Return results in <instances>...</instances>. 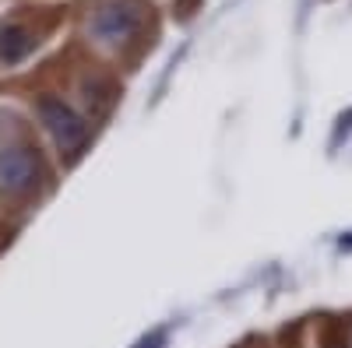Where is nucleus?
<instances>
[{
	"mask_svg": "<svg viewBox=\"0 0 352 348\" xmlns=\"http://www.w3.org/2000/svg\"><path fill=\"white\" fill-rule=\"evenodd\" d=\"M36 113H39L46 134L53 137V144L60 148V155L78 159L85 152L88 137H92V127H88V120L74 106H67L64 99H56V95H39Z\"/></svg>",
	"mask_w": 352,
	"mask_h": 348,
	"instance_id": "f257e3e1",
	"label": "nucleus"
},
{
	"mask_svg": "<svg viewBox=\"0 0 352 348\" xmlns=\"http://www.w3.org/2000/svg\"><path fill=\"white\" fill-rule=\"evenodd\" d=\"M320 348H345V338H342L338 331H328V334H324V345H320Z\"/></svg>",
	"mask_w": 352,
	"mask_h": 348,
	"instance_id": "423d86ee",
	"label": "nucleus"
},
{
	"mask_svg": "<svg viewBox=\"0 0 352 348\" xmlns=\"http://www.w3.org/2000/svg\"><path fill=\"white\" fill-rule=\"evenodd\" d=\"M36 49V36L25 25H4L0 28V60L4 64H21L28 53Z\"/></svg>",
	"mask_w": 352,
	"mask_h": 348,
	"instance_id": "20e7f679",
	"label": "nucleus"
},
{
	"mask_svg": "<svg viewBox=\"0 0 352 348\" xmlns=\"http://www.w3.org/2000/svg\"><path fill=\"white\" fill-rule=\"evenodd\" d=\"M141 28V8L134 0H106L96 8V14L88 18V32L92 39L106 49H120L127 46Z\"/></svg>",
	"mask_w": 352,
	"mask_h": 348,
	"instance_id": "f03ea898",
	"label": "nucleus"
},
{
	"mask_svg": "<svg viewBox=\"0 0 352 348\" xmlns=\"http://www.w3.org/2000/svg\"><path fill=\"white\" fill-rule=\"evenodd\" d=\"M85 99H88V106H96V113H102V109H109V102H113V84L109 81H85Z\"/></svg>",
	"mask_w": 352,
	"mask_h": 348,
	"instance_id": "39448f33",
	"label": "nucleus"
},
{
	"mask_svg": "<svg viewBox=\"0 0 352 348\" xmlns=\"http://www.w3.org/2000/svg\"><path fill=\"white\" fill-rule=\"evenodd\" d=\"M43 162L36 148L28 144H14V148L0 152V197H28L39 187Z\"/></svg>",
	"mask_w": 352,
	"mask_h": 348,
	"instance_id": "7ed1b4c3",
	"label": "nucleus"
}]
</instances>
